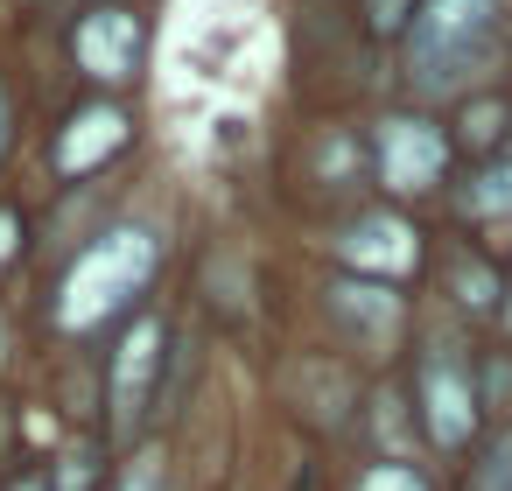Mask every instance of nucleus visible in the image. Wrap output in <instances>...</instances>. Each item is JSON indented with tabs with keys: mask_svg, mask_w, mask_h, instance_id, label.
Here are the masks:
<instances>
[{
	"mask_svg": "<svg viewBox=\"0 0 512 491\" xmlns=\"http://www.w3.org/2000/svg\"><path fill=\"white\" fill-rule=\"evenodd\" d=\"M71 50H78V71H85V78H99V85H106V78L127 85V78L141 71L148 36H141V22H134L127 8H92V15L78 22Z\"/></svg>",
	"mask_w": 512,
	"mask_h": 491,
	"instance_id": "obj_5",
	"label": "nucleus"
},
{
	"mask_svg": "<svg viewBox=\"0 0 512 491\" xmlns=\"http://www.w3.org/2000/svg\"><path fill=\"white\" fill-rule=\"evenodd\" d=\"M15 239H22V218H15L8 204H0V267H8V260H15Z\"/></svg>",
	"mask_w": 512,
	"mask_h": 491,
	"instance_id": "obj_17",
	"label": "nucleus"
},
{
	"mask_svg": "<svg viewBox=\"0 0 512 491\" xmlns=\"http://www.w3.org/2000/svg\"><path fill=\"white\" fill-rule=\"evenodd\" d=\"M491 43H498V0H421L407 71L421 92H435V85L463 92L491 64Z\"/></svg>",
	"mask_w": 512,
	"mask_h": 491,
	"instance_id": "obj_1",
	"label": "nucleus"
},
{
	"mask_svg": "<svg viewBox=\"0 0 512 491\" xmlns=\"http://www.w3.org/2000/svg\"><path fill=\"white\" fill-rule=\"evenodd\" d=\"M477 407L484 414H512V351H498V358L477 365Z\"/></svg>",
	"mask_w": 512,
	"mask_h": 491,
	"instance_id": "obj_13",
	"label": "nucleus"
},
{
	"mask_svg": "<svg viewBox=\"0 0 512 491\" xmlns=\"http://www.w3.org/2000/svg\"><path fill=\"white\" fill-rule=\"evenodd\" d=\"M120 491H155V470H148V463H141V470H127V477H120Z\"/></svg>",
	"mask_w": 512,
	"mask_h": 491,
	"instance_id": "obj_20",
	"label": "nucleus"
},
{
	"mask_svg": "<svg viewBox=\"0 0 512 491\" xmlns=\"http://www.w3.org/2000/svg\"><path fill=\"white\" fill-rule=\"evenodd\" d=\"M330 316L337 323H351L358 337H393L400 330V295L386 288V281H365V274H344V281H330Z\"/></svg>",
	"mask_w": 512,
	"mask_h": 491,
	"instance_id": "obj_9",
	"label": "nucleus"
},
{
	"mask_svg": "<svg viewBox=\"0 0 512 491\" xmlns=\"http://www.w3.org/2000/svg\"><path fill=\"white\" fill-rule=\"evenodd\" d=\"M148 274H155V239H148L141 225L99 232V239L78 253V267L64 274L57 323H64V330H92L99 316H113V309H127V302H141Z\"/></svg>",
	"mask_w": 512,
	"mask_h": 491,
	"instance_id": "obj_2",
	"label": "nucleus"
},
{
	"mask_svg": "<svg viewBox=\"0 0 512 491\" xmlns=\"http://www.w3.org/2000/svg\"><path fill=\"white\" fill-rule=\"evenodd\" d=\"M449 148H456V141H449L435 120H421V113H386V120L372 127V162H379V183H386L393 197L435 190L442 169H449Z\"/></svg>",
	"mask_w": 512,
	"mask_h": 491,
	"instance_id": "obj_3",
	"label": "nucleus"
},
{
	"mask_svg": "<svg viewBox=\"0 0 512 491\" xmlns=\"http://www.w3.org/2000/svg\"><path fill=\"white\" fill-rule=\"evenodd\" d=\"M365 15H372V29H379V36H407L421 8H414V0H365Z\"/></svg>",
	"mask_w": 512,
	"mask_h": 491,
	"instance_id": "obj_16",
	"label": "nucleus"
},
{
	"mask_svg": "<svg viewBox=\"0 0 512 491\" xmlns=\"http://www.w3.org/2000/svg\"><path fill=\"white\" fill-rule=\"evenodd\" d=\"M498 316H505V330H512V295H505V309H498Z\"/></svg>",
	"mask_w": 512,
	"mask_h": 491,
	"instance_id": "obj_21",
	"label": "nucleus"
},
{
	"mask_svg": "<svg viewBox=\"0 0 512 491\" xmlns=\"http://www.w3.org/2000/svg\"><path fill=\"white\" fill-rule=\"evenodd\" d=\"M414 225L400 218V211H365V218H351L344 232H337V260L344 267H358L365 281H386V274H407L414 267Z\"/></svg>",
	"mask_w": 512,
	"mask_h": 491,
	"instance_id": "obj_6",
	"label": "nucleus"
},
{
	"mask_svg": "<svg viewBox=\"0 0 512 491\" xmlns=\"http://www.w3.org/2000/svg\"><path fill=\"white\" fill-rule=\"evenodd\" d=\"M463 204L484 211V218H512V155H505V162H484L477 183L463 190Z\"/></svg>",
	"mask_w": 512,
	"mask_h": 491,
	"instance_id": "obj_11",
	"label": "nucleus"
},
{
	"mask_svg": "<svg viewBox=\"0 0 512 491\" xmlns=\"http://www.w3.org/2000/svg\"><path fill=\"white\" fill-rule=\"evenodd\" d=\"M463 491H512V421L498 428V442L470 463V484Z\"/></svg>",
	"mask_w": 512,
	"mask_h": 491,
	"instance_id": "obj_12",
	"label": "nucleus"
},
{
	"mask_svg": "<svg viewBox=\"0 0 512 491\" xmlns=\"http://www.w3.org/2000/svg\"><path fill=\"white\" fill-rule=\"evenodd\" d=\"M505 127H512V106L505 99H477L470 120H463V141L470 148H491V141H505Z\"/></svg>",
	"mask_w": 512,
	"mask_h": 491,
	"instance_id": "obj_14",
	"label": "nucleus"
},
{
	"mask_svg": "<svg viewBox=\"0 0 512 491\" xmlns=\"http://www.w3.org/2000/svg\"><path fill=\"white\" fill-rule=\"evenodd\" d=\"M8 141H15V106H8V92H0V155H8Z\"/></svg>",
	"mask_w": 512,
	"mask_h": 491,
	"instance_id": "obj_18",
	"label": "nucleus"
},
{
	"mask_svg": "<svg viewBox=\"0 0 512 491\" xmlns=\"http://www.w3.org/2000/svg\"><path fill=\"white\" fill-rule=\"evenodd\" d=\"M127 148V113L120 106H106V99H92L85 113H71V127L57 134V176H92L106 155H120Z\"/></svg>",
	"mask_w": 512,
	"mask_h": 491,
	"instance_id": "obj_8",
	"label": "nucleus"
},
{
	"mask_svg": "<svg viewBox=\"0 0 512 491\" xmlns=\"http://www.w3.org/2000/svg\"><path fill=\"white\" fill-rule=\"evenodd\" d=\"M477 428V372L456 351H428L421 358V435L435 449H463Z\"/></svg>",
	"mask_w": 512,
	"mask_h": 491,
	"instance_id": "obj_4",
	"label": "nucleus"
},
{
	"mask_svg": "<svg viewBox=\"0 0 512 491\" xmlns=\"http://www.w3.org/2000/svg\"><path fill=\"white\" fill-rule=\"evenodd\" d=\"M8 491H50V477L43 470H22V477H8Z\"/></svg>",
	"mask_w": 512,
	"mask_h": 491,
	"instance_id": "obj_19",
	"label": "nucleus"
},
{
	"mask_svg": "<svg viewBox=\"0 0 512 491\" xmlns=\"http://www.w3.org/2000/svg\"><path fill=\"white\" fill-rule=\"evenodd\" d=\"M162 372V323L155 316H134V330L120 337V351H113V428L120 435H134L141 428V407H148V379Z\"/></svg>",
	"mask_w": 512,
	"mask_h": 491,
	"instance_id": "obj_7",
	"label": "nucleus"
},
{
	"mask_svg": "<svg viewBox=\"0 0 512 491\" xmlns=\"http://www.w3.org/2000/svg\"><path fill=\"white\" fill-rule=\"evenodd\" d=\"M365 491H428V477H421L407 456H386V463L365 477Z\"/></svg>",
	"mask_w": 512,
	"mask_h": 491,
	"instance_id": "obj_15",
	"label": "nucleus"
},
{
	"mask_svg": "<svg viewBox=\"0 0 512 491\" xmlns=\"http://www.w3.org/2000/svg\"><path fill=\"white\" fill-rule=\"evenodd\" d=\"M456 295H463V309H505V288H498V267H484L477 253H456Z\"/></svg>",
	"mask_w": 512,
	"mask_h": 491,
	"instance_id": "obj_10",
	"label": "nucleus"
}]
</instances>
